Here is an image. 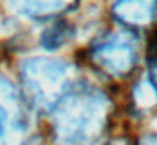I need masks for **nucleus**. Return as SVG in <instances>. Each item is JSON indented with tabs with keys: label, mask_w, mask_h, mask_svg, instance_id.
I'll use <instances>...</instances> for the list:
<instances>
[{
	"label": "nucleus",
	"mask_w": 157,
	"mask_h": 145,
	"mask_svg": "<svg viewBox=\"0 0 157 145\" xmlns=\"http://www.w3.org/2000/svg\"><path fill=\"white\" fill-rule=\"evenodd\" d=\"M54 137L63 145H86L103 130L108 101L96 88L73 84L52 108Z\"/></svg>",
	"instance_id": "1"
},
{
	"label": "nucleus",
	"mask_w": 157,
	"mask_h": 145,
	"mask_svg": "<svg viewBox=\"0 0 157 145\" xmlns=\"http://www.w3.org/2000/svg\"><path fill=\"white\" fill-rule=\"evenodd\" d=\"M22 81L31 101L44 110H52L73 86L68 64L48 57L25 61L22 66Z\"/></svg>",
	"instance_id": "2"
},
{
	"label": "nucleus",
	"mask_w": 157,
	"mask_h": 145,
	"mask_svg": "<svg viewBox=\"0 0 157 145\" xmlns=\"http://www.w3.org/2000/svg\"><path fill=\"white\" fill-rule=\"evenodd\" d=\"M29 118L22 98L14 84L0 74V145H41L27 137Z\"/></svg>",
	"instance_id": "3"
},
{
	"label": "nucleus",
	"mask_w": 157,
	"mask_h": 145,
	"mask_svg": "<svg viewBox=\"0 0 157 145\" xmlns=\"http://www.w3.org/2000/svg\"><path fill=\"white\" fill-rule=\"evenodd\" d=\"M137 40L130 32H108L91 46V59L100 69L113 76H123L137 63Z\"/></svg>",
	"instance_id": "4"
},
{
	"label": "nucleus",
	"mask_w": 157,
	"mask_h": 145,
	"mask_svg": "<svg viewBox=\"0 0 157 145\" xmlns=\"http://www.w3.org/2000/svg\"><path fill=\"white\" fill-rule=\"evenodd\" d=\"M157 12V0H115L113 15L130 27L147 25Z\"/></svg>",
	"instance_id": "5"
},
{
	"label": "nucleus",
	"mask_w": 157,
	"mask_h": 145,
	"mask_svg": "<svg viewBox=\"0 0 157 145\" xmlns=\"http://www.w3.org/2000/svg\"><path fill=\"white\" fill-rule=\"evenodd\" d=\"M15 10L32 19H51L69 10L78 0H9Z\"/></svg>",
	"instance_id": "6"
},
{
	"label": "nucleus",
	"mask_w": 157,
	"mask_h": 145,
	"mask_svg": "<svg viewBox=\"0 0 157 145\" xmlns=\"http://www.w3.org/2000/svg\"><path fill=\"white\" fill-rule=\"evenodd\" d=\"M69 36H71V29H69L68 24L58 22L46 30L41 42L46 49H58V47H61L69 39Z\"/></svg>",
	"instance_id": "7"
},
{
	"label": "nucleus",
	"mask_w": 157,
	"mask_h": 145,
	"mask_svg": "<svg viewBox=\"0 0 157 145\" xmlns=\"http://www.w3.org/2000/svg\"><path fill=\"white\" fill-rule=\"evenodd\" d=\"M147 69H149L147 81L157 93V32L150 37L147 44Z\"/></svg>",
	"instance_id": "8"
},
{
	"label": "nucleus",
	"mask_w": 157,
	"mask_h": 145,
	"mask_svg": "<svg viewBox=\"0 0 157 145\" xmlns=\"http://www.w3.org/2000/svg\"><path fill=\"white\" fill-rule=\"evenodd\" d=\"M140 145H157V135H152V137L144 138Z\"/></svg>",
	"instance_id": "9"
}]
</instances>
